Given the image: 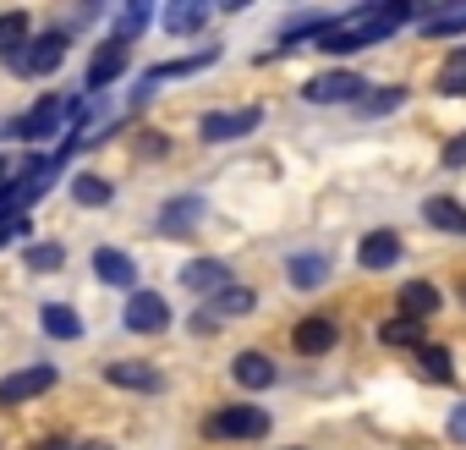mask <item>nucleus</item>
Returning <instances> with one entry per match:
<instances>
[{
  "label": "nucleus",
  "instance_id": "obj_8",
  "mask_svg": "<svg viewBox=\"0 0 466 450\" xmlns=\"http://www.w3.org/2000/svg\"><path fill=\"white\" fill-rule=\"evenodd\" d=\"M127 61H132V50H127V45H116V39H110V45H99V56L88 61V94H105V88L127 72Z\"/></svg>",
  "mask_w": 466,
  "mask_h": 450
},
{
  "label": "nucleus",
  "instance_id": "obj_21",
  "mask_svg": "<svg viewBox=\"0 0 466 450\" xmlns=\"http://www.w3.org/2000/svg\"><path fill=\"white\" fill-rule=\"evenodd\" d=\"M286 275H291V286H297V291H313V286H324V281H329V264H324L319 253H297Z\"/></svg>",
  "mask_w": 466,
  "mask_h": 450
},
{
  "label": "nucleus",
  "instance_id": "obj_28",
  "mask_svg": "<svg viewBox=\"0 0 466 450\" xmlns=\"http://www.w3.org/2000/svg\"><path fill=\"white\" fill-rule=\"evenodd\" d=\"M23 264H28V270H39V275H56V270L66 264V248H61V242H39V248H28V253H23Z\"/></svg>",
  "mask_w": 466,
  "mask_h": 450
},
{
  "label": "nucleus",
  "instance_id": "obj_1",
  "mask_svg": "<svg viewBox=\"0 0 466 450\" xmlns=\"http://www.w3.org/2000/svg\"><path fill=\"white\" fill-rule=\"evenodd\" d=\"M264 434H269L264 406H225L208 417V439H264Z\"/></svg>",
  "mask_w": 466,
  "mask_h": 450
},
{
  "label": "nucleus",
  "instance_id": "obj_12",
  "mask_svg": "<svg viewBox=\"0 0 466 450\" xmlns=\"http://www.w3.org/2000/svg\"><path fill=\"white\" fill-rule=\"evenodd\" d=\"M395 259H400V237L395 231H368L362 248H357V264L362 270H390Z\"/></svg>",
  "mask_w": 466,
  "mask_h": 450
},
{
  "label": "nucleus",
  "instance_id": "obj_4",
  "mask_svg": "<svg viewBox=\"0 0 466 450\" xmlns=\"http://www.w3.org/2000/svg\"><path fill=\"white\" fill-rule=\"evenodd\" d=\"M56 379H61V373H56L50 363H34V368H23V373H6V379H0V406H23V401L56 390Z\"/></svg>",
  "mask_w": 466,
  "mask_h": 450
},
{
  "label": "nucleus",
  "instance_id": "obj_9",
  "mask_svg": "<svg viewBox=\"0 0 466 450\" xmlns=\"http://www.w3.org/2000/svg\"><path fill=\"white\" fill-rule=\"evenodd\" d=\"M198 220H203V198H170L165 209H159V231L165 237H192L198 231Z\"/></svg>",
  "mask_w": 466,
  "mask_h": 450
},
{
  "label": "nucleus",
  "instance_id": "obj_10",
  "mask_svg": "<svg viewBox=\"0 0 466 450\" xmlns=\"http://www.w3.org/2000/svg\"><path fill=\"white\" fill-rule=\"evenodd\" d=\"M181 286H187V291H198V297H219V291L230 286V270H225L219 259H198V264H187V270H181Z\"/></svg>",
  "mask_w": 466,
  "mask_h": 450
},
{
  "label": "nucleus",
  "instance_id": "obj_20",
  "mask_svg": "<svg viewBox=\"0 0 466 450\" xmlns=\"http://www.w3.org/2000/svg\"><path fill=\"white\" fill-rule=\"evenodd\" d=\"M422 214H428V225H439V231L466 237V209H461L455 198H428V203H422Z\"/></svg>",
  "mask_w": 466,
  "mask_h": 450
},
{
  "label": "nucleus",
  "instance_id": "obj_11",
  "mask_svg": "<svg viewBox=\"0 0 466 450\" xmlns=\"http://www.w3.org/2000/svg\"><path fill=\"white\" fill-rule=\"evenodd\" d=\"M335 341H340V330H335V319H302V324L291 330V346H297L302 357H319V352H335Z\"/></svg>",
  "mask_w": 466,
  "mask_h": 450
},
{
  "label": "nucleus",
  "instance_id": "obj_13",
  "mask_svg": "<svg viewBox=\"0 0 466 450\" xmlns=\"http://www.w3.org/2000/svg\"><path fill=\"white\" fill-rule=\"evenodd\" d=\"M444 308V297H439V286H428V281H411V286H400V319H433Z\"/></svg>",
  "mask_w": 466,
  "mask_h": 450
},
{
  "label": "nucleus",
  "instance_id": "obj_27",
  "mask_svg": "<svg viewBox=\"0 0 466 450\" xmlns=\"http://www.w3.org/2000/svg\"><path fill=\"white\" fill-rule=\"evenodd\" d=\"M110 192H116V187H110L105 176H77V181H72V198H77L83 209H99V203H110Z\"/></svg>",
  "mask_w": 466,
  "mask_h": 450
},
{
  "label": "nucleus",
  "instance_id": "obj_29",
  "mask_svg": "<svg viewBox=\"0 0 466 450\" xmlns=\"http://www.w3.org/2000/svg\"><path fill=\"white\" fill-rule=\"evenodd\" d=\"M400 99H406V88H384V94H368V99H357V105H362L368 116H384V110H395Z\"/></svg>",
  "mask_w": 466,
  "mask_h": 450
},
{
  "label": "nucleus",
  "instance_id": "obj_16",
  "mask_svg": "<svg viewBox=\"0 0 466 450\" xmlns=\"http://www.w3.org/2000/svg\"><path fill=\"white\" fill-rule=\"evenodd\" d=\"M94 275H99L105 286H137V264H132L121 248H99V253H94Z\"/></svg>",
  "mask_w": 466,
  "mask_h": 450
},
{
  "label": "nucleus",
  "instance_id": "obj_19",
  "mask_svg": "<svg viewBox=\"0 0 466 450\" xmlns=\"http://www.w3.org/2000/svg\"><path fill=\"white\" fill-rule=\"evenodd\" d=\"M34 39V23H28V12H6L0 17V56H23V45Z\"/></svg>",
  "mask_w": 466,
  "mask_h": 450
},
{
  "label": "nucleus",
  "instance_id": "obj_26",
  "mask_svg": "<svg viewBox=\"0 0 466 450\" xmlns=\"http://www.w3.org/2000/svg\"><path fill=\"white\" fill-rule=\"evenodd\" d=\"M417 363H422V373H428V379H439V384H450V379H455L450 352H444V346H433V341H422V346H417Z\"/></svg>",
  "mask_w": 466,
  "mask_h": 450
},
{
  "label": "nucleus",
  "instance_id": "obj_30",
  "mask_svg": "<svg viewBox=\"0 0 466 450\" xmlns=\"http://www.w3.org/2000/svg\"><path fill=\"white\" fill-rule=\"evenodd\" d=\"M444 165L455 170V165H466V132L455 138V143H444Z\"/></svg>",
  "mask_w": 466,
  "mask_h": 450
},
{
  "label": "nucleus",
  "instance_id": "obj_25",
  "mask_svg": "<svg viewBox=\"0 0 466 450\" xmlns=\"http://www.w3.org/2000/svg\"><path fill=\"white\" fill-rule=\"evenodd\" d=\"M379 341H384V346H422V324L395 313L390 324H379Z\"/></svg>",
  "mask_w": 466,
  "mask_h": 450
},
{
  "label": "nucleus",
  "instance_id": "obj_15",
  "mask_svg": "<svg viewBox=\"0 0 466 450\" xmlns=\"http://www.w3.org/2000/svg\"><path fill=\"white\" fill-rule=\"evenodd\" d=\"M159 23H165V34L187 39V34H198V28L208 23V6H203V0H176V6L159 12Z\"/></svg>",
  "mask_w": 466,
  "mask_h": 450
},
{
  "label": "nucleus",
  "instance_id": "obj_24",
  "mask_svg": "<svg viewBox=\"0 0 466 450\" xmlns=\"http://www.w3.org/2000/svg\"><path fill=\"white\" fill-rule=\"evenodd\" d=\"M422 34H428V39H455V34H466V6H450V12L422 17Z\"/></svg>",
  "mask_w": 466,
  "mask_h": 450
},
{
  "label": "nucleus",
  "instance_id": "obj_14",
  "mask_svg": "<svg viewBox=\"0 0 466 450\" xmlns=\"http://www.w3.org/2000/svg\"><path fill=\"white\" fill-rule=\"evenodd\" d=\"M105 379H110V384H121V390H148V395H154V390H165V373H159V368H148V363H110V368H105Z\"/></svg>",
  "mask_w": 466,
  "mask_h": 450
},
{
  "label": "nucleus",
  "instance_id": "obj_22",
  "mask_svg": "<svg viewBox=\"0 0 466 450\" xmlns=\"http://www.w3.org/2000/svg\"><path fill=\"white\" fill-rule=\"evenodd\" d=\"M439 94L466 99V45H455V50L444 56V66H439Z\"/></svg>",
  "mask_w": 466,
  "mask_h": 450
},
{
  "label": "nucleus",
  "instance_id": "obj_6",
  "mask_svg": "<svg viewBox=\"0 0 466 450\" xmlns=\"http://www.w3.org/2000/svg\"><path fill=\"white\" fill-rule=\"evenodd\" d=\"M121 319H127V330H132V335H159V330L170 324V308H165V297H159V291H132Z\"/></svg>",
  "mask_w": 466,
  "mask_h": 450
},
{
  "label": "nucleus",
  "instance_id": "obj_18",
  "mask_svg": "<svg viewBox=\"0 0 466 450\" xmlns=\"http://www.w3.org/2000/svg\"><path fill=\"white\" fill-rule=\"evenodd\" d=\"M39 324H45V335H56V341H77V335H83V319H77L66 302H45V308H39Z\"/></svg>",
  "mask_w": 466,
  "mask_h": 450
},
{
  "label": "nucleus",
  "instance_id": "obj_2",
  "mask_svg": "<svg viewBox=\"0 0 466 450\" xmlns=\"http://www.w3.org/2000/svg\"><path fill=\"white\" fill-rule=\"evenodd\" d=\"M61 61H66V34H39V39L23 45V56H12V66L23 77H50Z\"/></svg>",
  "mask_w": 466,
  "mask_h": 450
},
{
  "label": "nucleus",
  "instance_id": "obj_7",
  "mask_svg": "<svg viewBox=\"0 0 466 450\" xmlns=\"http://www.w3.org/2000/svg\"><path fill=\"white\" fill-rule=\"evenodd\" d=\"M362 88H368V83H362L357 72H324V77H313L302 94H308L313 105H357Z\"/></svg>",
  "mask_w": 466,
  "mask_h": 450
},
{
  "label": "nucleus",
  "instance_id": "obj_3",
  "mask_svg": "<svg viewBox=\"0 0 466 450\" xmlns=\"http://www.w3.org/2000/svg\"><path fill=\"white\" fill-rule=\"evenodd\" d=\"M66 116H72V99H61V94H45L17 127H12V138H28V143H39V138H50V132H61L66 127Z\"/></svg>",
  "mask_w": 466,
  "mask_h": 450
},
{
  "label": "nucleus",
  "instance_id": "obj_17",
  "mask_svg": "<svg viewBox=\"0 0 466 450\" xmlns=\"http://www.w3.org/2000/svg\"><path fill=\"white\" fill-rule=\"evenodd\" d=\"M230 373H237L242 390H269V384H275V363H269L264 352H242L237 363H230Z\"/></svg>",
  "mask_w": 466,
  "mask_h": 450
},
{
  "label": "nucleus",
  "instance_id": "obj_32",
  "mask_svg": "<svg viewBox=\"0 0 466 450\" xmlns=\"http://www.w3.org/2000/svg\"><path fill=\"white\" fill-rule=\"evenodd\" d=\"M45 450H77V445H66V439H50V445H45Z\"/></svg>",
  "mask_w": 466,
  "mask_h": 450
},
{
  "label": "nucleus",
  "instance_id": "obj_23",
  "mask_svg": "<svg viewBox=\"0 0 466 450\" xmlns=\"http://www.w3.org/2000/svg\"><path fill=\"white\" fill-rule=\"evenodd\" d=\"M253 302H258V297H253L248 286H225L219 297H208V308H214L219 319H242V313H253Z\"/></svg>",
  "mask_w": 466,
  "mask_h": 450
},
{
  "label": "nucleus",
  "instance_id": "obj_31",
  "mask_svg": "<svg viewBox=\"0 0 466 450\" xmlns=\"http://www.w3.org/2000/svg\"><path fill=\"white\" fill-rule=\"evenodd\" d=\"M450 439H461V445H466V401L450 412Z\"/></svg>",
  "mask_w": 466,
  "mask_h": 450
},
{
  "label": "nucleus",
  "instance_id": "obj_5",
  "mask_svg": "<svg viewBox=\"0 0 466 450\" xmlns=\"http://www.w3.org/2000/svg\"><path fill=\"white\" fill-rule=\"evenodd\" d=\"M264 121V110H208L203 121H198V132H203V143H230V138H248L253 127Z\"/></svg>",
  "mask_w": 466,
  "mask_h": 450
}]
</instances>
